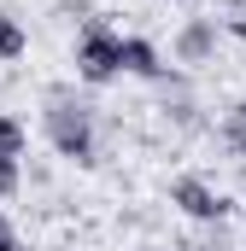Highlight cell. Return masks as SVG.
I'll use <instances>...</instances> for the list:
<instances>
[{
    "label": "cell",
    "mask_w": 246,
    "mask_h": 251,
    "mask_svg": "<svg viewBox=\"0 0 246 251\" xmlns=\"http://www.w3.org/2000/svg\"><path fill=\"white\" fill-rule=\"evenodd\" d=\"M153 251H170V246H153Z\"/></svg>",
    "instance_id": "obj_12"
},
{
    "label": "cell",
    "mask_w": 246,
    "mask_h": 251,
    "mask_svg": "<svg viewBox=\"0 0 246 251\" xmlns=\"http://www.w3.org/2000/svg\"><path fill=\"white\" fill-rule=\"evenodd\" d=\"M123 76H141V82H182L164 53H158V41H147V35H123Z\"/></svg>",
    "instance_id": "obj_5"
},
{
    "label": "cell",
    "mask_w": 246,
    "mask_h": 251,
    "mask_svg": "<svg viewBox=\"0 0 246 251\" xmlns=\"http://www.w3.org/2000/svg\"><path fill=\"white\" fill-rule=\"evenodd\" d=\"M24 53H30V29L12 12H0V64H18Z\"/></svg>",
    "instance_id": "obj_6"
},
{
    "label": "cell",
    "mask_w": 246,
    "mask_h": 251,
    "mask_svg": "<svg viewBox=\"0 0 246 251\" xmlns=\"http://www.w3.org/2000/svg\"><path fill=\"white\" fill-rule=\"evenodd\" d=\"M217 24H223V35H241L246 41V12H229V18H217Z\"/></svg>",
    "instance_id": "obj_10"
},
{
    "label": "cell",
    "mask_w": 246,
    "mask_h": 251,
    "mask_svg": "<svg viewBox=\"0 0 246 251\" xmlns=\"http://www.w3.org/2000/svg\"><path fill=\"white\" fill-rule=\"evenodd\" d=\"M18 187H24V158H6L0 152V199H12Z\"/></svg>",
    "instance_id": "obj_8"
},
{
    "label": "cell",
    "mask_w": 246,
    "mask_h": 251,
    "mask_svg": "<svg viewBox=\"0 0 246 251\" xmlns=\"http://www.w3.org/2000/svg\"><path fill=\"white\" fill-rule=\"evenodd\" d=\"M170 6H182V0H170Z\"/></svg>",
    "instance_id": "obj_13"
},
{
    "label": "cell",
    "mask_w": 246,
    "mask_h": 251,
    "mask_svg": "<svg viewBox=\"0 0 246 251\" xmlns=\"http://www.w3.org/2000/svg\"><path fill=\"white\" fill-rule=\"evenodd\" d=\"M217 140H223V146H229L235 158H246V100L223 111V123H217Z\"/></svg>",
    "instance_id": "obj_7"
},
{
    "label": "cell",
    "mask_w": 246,
    "mask_h": 251,
    "mask_svg": "<svg viewBox=\"0 0 246 251\" xmlns=\"http://www.w3.org/2000/svg\"><path fill=\"white\" fill-rule=\"evenodd\" d=\"M170 204L182 210L187 222H199V228H223L235 216V199L217 187V181H205V176H176L170 181Z\"/></svg>",
    "instance_id": "obj_3"
},
{
    "label": "cell",
    "mask_w": 246,
    "mask_h": 251,
    "mask_svg": "<svg viewBox=\"0 0 246 251\" xmlns=\"http://www.w3.org/2000/svg\"><path fill=\"white\" fill-rule=\"evenodd\" d=\"M217 47H223V24H217V12H211V18H187L182 29H176V41H170L176 64H211Z\"/></svg>",
    "instance_id": "obj_4"
},
{
    "label": "cell",
    "mask_w": 246,
    "mask_h": 251,
    "mask_svg": "<svg viewBox=\"0 0 246 251\" xmlns=\"http://www.w3.org/2000/svg\"><path fill=\"white\" fill-rule=\"evenodd\" d=\"M41 134L47 146L70 158V164H94L100 158V111L94 100H82L76 88H47V105H41Z\"/></svg>",
    "instance_id": "obj_1"
},
{
    "label": "cell",
    "mask_w": 246,
    "mask_h": 251,
    "mask_svg": "<svg viewBox=\"0 0 246 251\" xmlns=\"http://www.w3.org/2000/svg\"><path fill=\"white\" fill-rule=\"evenodd\" d=\"M123 76V35L106 24V18H88L82 35H76V82L88 88H106Z\"/></svg>",
    "instance_id": "obj_2"
},
{
    "label": "cell",
    "mask_w": 246,
    "mask_h": 251,
    "mask_svg": "<svg viewBox=\"0 0 246 251\" xmlns=\"http://www.w3.org/2000/svg\"><path fill=\"white\" fill-rule=\"evenodd\" d=\"M0 251H24V234H18V222L0 210Z\"/></svg>",
    "instance_id": "obj_9"
},
{
    "label": "cell",
    "mask_w": 246,
    "mask_h": 251,
    "mask_svg": "<svg viewBox=\"0 0 246 251\" xmlns=\"http://www.w3.org/2000/svg\"><path fill=\"white\" fill-rule=\"evenodd\" d=\"M199 251H223V246H217V240H211V246H199Z\"/></svg>",
    "instance_id": "obj_11"
}]
</instances>
